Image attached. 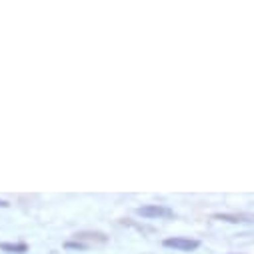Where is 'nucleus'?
Segmentation results:
<instances>
[{
	"label": "nucleus",
	"instance_id": "obj_2",
	"mask_svg": "<svg viewBox=\"0 0 254 254\" xmlns=\"http://www.w3.org/2000/svg\"><path fill=\"white\" fill-rule=\"evenodd\" d=\"M136 212L144 218H170L174 214L170 208H166L162 204H146V206H140Z\"/></svg>",
	"mask_w": 254,
	"mask_h": 254
},
{
	"label": "nucleus",
	"instance_id": "obj_3",
	"mask_svg": "<svg viewBox=\"0 0 254 254\" xmlns=\"http://www.w3.org/2000/svg\"><path fill=\"white\" fill-rule=\"evenodd\" d=\"M214 218L232 222V224H252L254 222V214H248V212H218V214H214Z\"/></svg>",
	"mask_w": 254,
	"mask_h": 254
},
{
	"label": "nucleus",
	"instance_id": "obj_5",
	"mask_svg": "<svg viewBox=\"0 0 254 254\" xmlns=\"http://www.w3.org/2000/svg\"><path fill=\"white\" fill-rule=\"evenodd\" d=\"M76 240H96V242H106V236L100 232H78L74 234Z\"/></svg>",
	"mask_w": 254,
	"mask_h": 254
},
{
	"label": "nucleus",
	"instance_id": "obj_1",
	"mask_svg": "<svg viewBox=\"0 0 254 254\" xmlns=\"http://www.w3.org/2000/svg\"><path fill=\"white\" fill-rule=\"evenodd\" d=\"M166 248H174V250H182V252H190V250H196L200 246L198 240L194 238H184V236H174V238H166L162 242Z\"/></svg>",
	"mask_w": 254,
	"mask_h": 254
},
{
	"label": "nucleus",
	"instance_id": "obj_7",
	"mask_svg": "<svg viewBox=\"0 0 254 254\" xmlns=\"http://www.w3.org/2000/svg\"><path fill=\"white\" fill-rule=\"evenodd\" d=\"M8 206V202L6 200H0V208H6Z\"/></svg>",
	"mask_w": 254,
	"mask_h": 254
},
{
	"label": "nucleus",
	"instance_id": "obj_6",
	"mask_svg": "<svg viewBox=\"0 0 254 254\" xmlns=\"http://www.w3.org/2000/svg\"><path fill=\"white\" fill-rule=\"evenodd\" d=\"M66 248H76V250H86L88 246H86L84 242H80V240H76V242H66Z\"/></svg>",
	"mask_w": 254,
	"mask_h": 254
},
{
	"label": "nucleus",
	"instance_id": "obj_4",
	"mask_svg": "<svg viewBox=\"0 0 254 254\" xmlns=\"http://www.w3.org/2000/svg\"><path fill=\"white\" fill-rule=\"evenodd\" d=\"M0 250H4V252H12V254H24L28 250V246L24 242H2L0 244Z\"/></svg>",
	"mask_w": 254,
	"mask_h": 254
}]
</instances>
